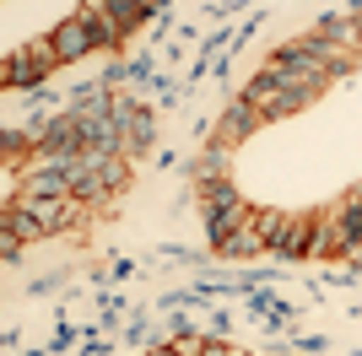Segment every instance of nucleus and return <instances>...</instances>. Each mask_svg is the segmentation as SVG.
Returning <instances> with one entry per match:
<instances>
[{
	"instance_id": "20",
	"label": "nucleus",
	"mask_w": 362,
	"mask_h": 356,
	"mask_svg": "<svg viewBox=\"0 0 362 356\" xmlns=\"http://www.w3.org/2000/svg\"><path fill=\"white\" fill-rule=\"evenodd\" d=\"M357 28H362V11H357Z\"/></svg>"
},
{
	"instance_id": "8",
	"label": "nucleus",
	"mask_w": 362,
	"mask_h": 356,
	"mask_svg": "<svg viewBox=\"0 0 362 356\" xmlns=\"http://www.w3.org/2000/svg\"><path fill=\"white\" fill-rule=\"evenodd\" d=\"M259 124H265V114H259V108H249L243 97H233V103L222 108V119H216V141H222V146H243Z\"/></svg>"
},
{
	"instance_id": "12",
	"label": "nucleus",
	"mask_w": 362,
	"mask_h": 356,
	"mask_svg": "<svg viewBox=\"0 0 362 356\" xmlns=\"http://www.w3.org/2000/svg\"><path fill=\"white\" fill-rule=\"evenodd\" d=\"M216 254H222V259H255V254H271V243H265V232H259V227H255V210H249V222H243L238 232L227 237V243H222V249H216Z\"/></svg>"
},
{
	"instance_id": "1",
	"label": "nucleus",
	"mask_w": 362,
	"mask_h": 356,
	"mask_svg": "<svg viewBox=\"0 0 362 356\" xmlns=\"http://www.w3.org/2000/svg\"><path fill=\"white\" fill-rule=\"evenodd\" d=\"M60 65L65 59H60V49H54V38H28L22 49H6V59H0V87L6 92H38Z\"/></svg>"
},
{
	"instance_id": "11",
	"label": "nucleus",
	"mask_w": 362,
	"mask_h": 356,
	"mask_svg": "<svg viewBox=\"0 0 362 356\" xmlns=\"http://www.w3.org/2000/svg\"><path fill=\"white\" fill-rule=\"evenodd\" d=\"M249 210H255L249 200H238V206H222V210H206V237H211V249H222L227 237H233L243 222H249Z\"/></svg>"
},
{
	"instance_id": "10",
	"label": "nucleus",
	"mask_w": 362,
	"mask_h": 356,
	"mask_svg": "<svg viewBox=\"0 0 362 356\" xmlns=\"http://www.w3.org/2000/svg\"><path fill=\"white\" fill-rule=\"evenodd\" d=\"M49 38H54V49H60V59H65V65H71V59H87L92 49H98V44H92V32L81 28V16H65V22H60L54 32H49Z\"/></svg>"
},
{
	"instance_id": "17",
	"label": "nucleus",
	"mask_w": 362,
	"mask_h": 356,
	"mask_svg": "<svg viewBox=\"0 0 362 356\" xmlns=\"http://www.w3.org/2000/svg\"><path fill=\"white\" fill-rule=\"evenodd\" d=\"M200 356H243L238 345H227L222 335H206V345H200Z\"/></svg>"
},
{
	"instance_id": "2",
	"label": "nucleus",
	"mask_w": 362,
	"mask_h": 356,
	"mask_svg": "<svg viewBox=\"0 0 362 356\" xmlns=\"http://www.w3.org/2000/svg\"><path fill=\"white\" fill-rule=\"evenodd\" d=\"M130 189V157H103V151H81L76 157V200H87L92 210L119 200Z\"/></svg>"
},
{
	"instance_id": "13",
	"label": "nucleus",
	"mask_w": 362,
	"mask_h": 356,
	"mask_svg": "<svg viewBox=\"0 0 362 356\" xmlns=\"http://www.w3.org/2000/svg\"><path fill=\"white\" fill-rule=\"evenodd\" d=\"M227 151H233V146L211 141V146H206L195 162H189V178H195V189H200V184H211V178H227Z\"/></svg>"
},
{
	"instance_id": "9",
	"label": "nucleus",
	"mask_w": 362,
	"mask_h": 356,
	"mask_svg": "<svg viewBox=\"0 0 362 356\" xmlns=\"http://www.w3.org/2000/svg\"><path fill=\"white\" fill-rule=\"evenodd\" d=\"M108 11H114L119 32L130 38L136 28H146V22H157V16H168V0H108Z\"/></svg>"
},
{
	"instance_id": "5",
	"label": "nucleus",
	"mask_w": 362,
	"mask_h": 356,
	"mask_svg": "<svg viewBox=\"0 0 362 356\" xmlns=\"http://www.w3.org/2000/svg\"><path fill=\"white\" fill-rule=\"evenodd\" d=\"M81 146H87V141H81V119L65 108V114H54L44 130H38V151H33V157H49V162H54V157H76Z\"/></svg>"
},
{
	"instance_id": "18",
	"label": "nucleus",
	"mask_w": 362,
	"mask_h": 356,
	"mask_svg": "<svg viewBox=\"0 0 362 356\" xmlns=\"http://www.w3.org/2000/svg\"><path fill=\"white\" fill-rule=\"evenodd\" d=\"M341 259H346V265H362V237H357V243H351L346 254H341Z\"/></svg>"
},
{
	"instance_id": "7",
	"label": "nucleus",
	"mask_w": 362,
	"mask_h": 356,
	"mask_svg": "<svg viewBox=\"0 0 362 356\" xmlns=\"http://www.w3.org/2000/svg\"><path fill=\"white\" fill-rule=\"evenodd\" d=\"M76 16H81V28L92 32V44L103 49V54H114V49L124 44V32H119V22H114V11H108V0H81Z\"/></svg>"
},
{
	"instance_id": "19",
	"label": "nucleus",
	"mask_w": 362,
	"mask_h": 356,
	"mask_svg": "<svg viewBox=\"0 0 362 356\" xmlns=\"http://www.w3.org/2000/svg\"><path fill=\"white\" fill-rule=\"evenodd\" d=\"M146 356H179V351H173V345H151Z\"/></svg>"
},
{
	"instance_id": "4",
	"label": "nucleus",
	"mask_w": 362,
	"mask_h": 356,
	"mask_svg": "<svg viewBox=\"0 0 362 356\" xmlns=\"http://www.w3.org/2000/svg\"><path fill=\"white\" fill-rule=\"evenodd\" d=\"M265 65H271V71H281L292 87H308L314 97H325V92H330V81H335V76L298 44V38H292V44H281V49H271V59H265Z\"/></svg>"
},
{
	"instance_id": "3",
	"label": "nucleus",
	"mask_w": 362,
	"mask_h": 356,
	"mask_svg": "<svg viewBox=\"0 0 362 356\" xmlns=\"http://www.w3.org/2000/svg\"><path fill=\"white\" fill-rule=\"evenodd\" d=\"M108 114H114V124H119V135H124V157H130V162L157 146V119H151V108L141 103V97L114 92V108H108Z\"/></svg>"
},
{
	"instance_id": "16",
	"label": "nucleus",
	"mask_w": 362,
	"mask_h": 356,
	"mask_svg": "<svg viewBox=\"0 0 362 356\" xmlns=\"http://www.w3.org/2000/svg\"><path fill=\"white\" fill-rule=\"evenodd\" d=\"M22 243H28L22 232H11V227H0V259H6V265H16V259H22Z\"/></svg>"
},
{
	"instance_id": "14",
	"label": "nucleus",
	"mask_w": 362,
	"mask_h": 356,
	"mask_svg": "<svg viewBox=\"0 0 362 356\" xmlns=\"http://www.w3.org/2000/svg\"><path fill=\"white\" fill-rule=\"evenodd\" d=\"M200 210H222V206H238L243 200V189L233 184V178H211V184H200Z\"/></svg>"
},
{
	"instance_id": "15",
	"label": "nucleus",
	"mask_w": 362,
	"mask_h": 356,
	"mask_svg": "<svg viewBox=\"0 0 362 356\" xmlns=\"http://www.w3.org/2000/svg\"><path fill=\"white\" fill-rule=\"evenodd\" d=\"M255 227L265 232V243H276V237H281V227H287V210H276V206H255Z\"/></svg>"
},
{
	"instance_id": "6",
	"label": "nucleus",
	"mask_w": 362,
	"mask_h": 356,
	"mask_svg": "<svg viewBox=\"0 0 362 356\" xmlns=\"http://www.w3.org/2000/svg\"><path fill=\"white\" fill-rule=\"evenodd\" d=\"M314 222H319V210H287V227H281V237L271 243V254H276V259H287V265L308 259V243H314Z\"/></svg>"
}]
</instances>
